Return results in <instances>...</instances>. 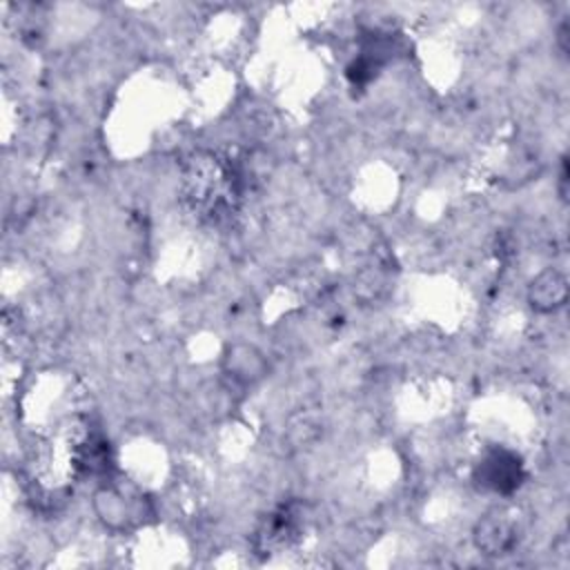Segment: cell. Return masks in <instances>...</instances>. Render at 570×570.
I'll list each match as a JSON object with an SVG mask.
<instances>
[{
	"mask_svg": "<svg viewBox=\"0 0 570 570\" xmlns=\"http://www.w3.org/2000/svg\"><path fill=\"white\" fill-rule=\"evenodd\" d=\"M183 196L200 216L216 218L234 207L238 178L220 158L198 151L185 163Z\"/></svg>",
	"mask_w": 570,
	"mask_h": 570,
	"instance_id": "cell-1",
	"label": "cell"
},
{
	"mask_svg": "<svg viewBox=\"0 0 570 570\" xmlns=\"http://www.w3.org/2000/svg\"><path fill=\"white\" fill-rule=\"evenodd\" d=\"M385 287H387V276L381 267H365L358 272V276L354 278V294L361 298V301H376L385 294Z\"/></svg>",
	"mask_w": 570,
	"mask_h": 570,
	"instance_id": "cell-7",
	"label": "cell"
},
{
	"mask_svg": "<svg viewBox=\"0 0 570 570\" xmlns=\"http://www.w3.org/2000/svg\"><path fill=\"white\" fill-rule=\"evenodd\" d=\"M528 305L537 314H554L568 301V278L563 272L554 267L541 269L530 283L525 292Z\"/></svg>",
	"mask_w": 570,
	"mask_h": 570,
	"instance_id": "cell-6",
	"label": "cell"
},
{
	"mask_svg": "<svg viewBox=\"0 0 570 570\" xmlns=\"http://www.w3.org/2000/svg\"><path fill=\"white\" fill-rule=\"evenodd\" d=\"M223 372L238 385H254L269 372L267 356L254 343H232L225 347L220 358Z\"/></svg>",
	"mask_w": 570,
	"mask_h": 570,
	"instance_id": "cell-5",
	"label": "cell"
},
{
	"mask_svg": "<svg viewBox=\"0 0 570 570\" xmlns=\"http://www.w3.org/2000/svg\"><path fill=\"white\" fill-rule=\"evenodd\" d=\"M472 541L485 557H505L519 543V528L505 512H488L474 523Z\"/></svg>",
	"mask_w": 570,
	"mask_h": 570,
	"instance_id": "cell-4",
	"label": "cell"
},
{
	"mask_svg": "<svg viewBox=\"0 0 570 570\" xmlns=\"http://www.w3.org/2000/svg\"><path fill=\"white\" fill-rule=\"evenodd\" d=\"M94 512L98 521L111 532H125L142 521L147 505L142 497H131L120 488L105 485L94 492Z\"/></svg>",
	"mask_w": 570,
	"mask_h": 570,
	"instance_id": "cell-2",
	"label": "cell"
},
{
	"mask_svg": "<svg viewBox=\"0 0 570 570\" xmlns=\"http://www.w3.org/2000/svg\"><path fill=\"white\" fill-rule=\"evenodd\" d=\"M523 481V463L505 448L490 450L474 468V483L494 494H512Z\"/></svg>",
	"mask_w": 570,
	"mask_h": 570,
	"instance_id": "cell-3",
	"label": "cell"
}]
</instances>
